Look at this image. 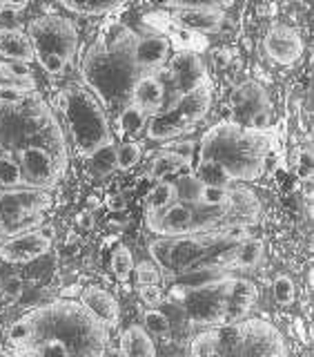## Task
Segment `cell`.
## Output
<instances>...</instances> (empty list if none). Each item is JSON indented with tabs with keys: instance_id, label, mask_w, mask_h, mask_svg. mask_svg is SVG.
<instances>
[{
	"instance_id": "cell-1",
	"label": "cell",
	"mask_w": 314,
	"mask_h": 357,
	"mask_svg": "<svg viewBox=\"0 0 314 357\" xmlns=\"http://www.w3.org/2000/svg\"><path fill=\"white\" fill-rule=\"evenodd\" d=\"M136 38L127 25L111 22L83 56L81 76L105 112H120L129 105L132 89L143 74L134 63Z\"/></svg>"
},
{
	"instance_id": "cell-2",
	"label": "cell",
	"mask_w": 314,
	"mask_h": 357,
	"mask_svg": "<svg viewBox=\"0 0 314 357\" xmlns=\"http://www.w3.org/2000/svg\"><path fill=\"white\" fill-rule=\"evenodd\" d=\"M25 148L47 150L67 170V139L47 100L38 92H0V156L18 159Z\"/></svg>"
},
{
	"instance_id": "cell-3",
	"label": "cell",
	"mask_w": 314,
	"mask_h": 357,
	"mask_svg": "<svg viewBox=\"0 0 314 357\" xmlns=\"http://www.w3.org/2000/svg\"><path fill=\"white\" fill-rule=\"evenodd\" d=\"M248 237V226L228 223V226L203 232L161 237L150 243V255L167 277H185L203 271H228L232 268L237 243Z\"/></svg>"
},
{
	"instance_id": "cell-4",
	"label": "cell",
	"mask_w": 314,
	"mask_h": 357,
	"mask_svg": "<svg viewBox=\"0 0 314 357\" xmlns=\"http://www.w3.org/2000/svg\"><path fill=\"white\" fill-rule=\"evenodd\" d=\"M22 319L29 326V344L61 342L70 357H105L109 333L92 310L74 299H54L29 310Z\"/></svg>"
},
{
	"instance_id": "cell-5",
	"label": "cell",
	"mask_w": 314,
	"mask_h": 357,
	"mask_svg": "<svg viewBox=\"0 0 314 357\" xmlns=\"http://www.w3.org/2000/svg\"><path fill=\"white\" fill-rule=\"evenodd\" d=\"M270 141L263 132L243 128L241 123H217L198 145V161L223 165L232 181H256L267 172Z\"/></svg>"
},
{
	"instance_id": "cell-6",
	"label": "cell",
	"mask_w": 314,
	"mask_h": 357,
	"mask_svg": "<svg viewBox=\"0 0 314 357\" xmlns=\"http://www.w3.org/2000/svg\"><path fill=\"white\" fill-rule=\"evenodd\" d=\"M58 107L72 132L76 152L89 159L100 145L111 143L107 112L83 85H67L58 96Z\"/></svg>"
},
{
	"instance_id": "cell-7",
	"label": "cell",
	"mask_w": 314,
	"mask_h": 357,
	"mask_svg": "<svg viewBox=\"0 0 314 357\" xmlns=\"http://www.w3.org/2000/svg\"><path fill=\"white\" fill-rule=\"evenodd\" d=\"M214 357H288L283 335L270 321L245 317L237 324L212 328Z\"/></svg>"
},
{
	"instance_id": "cell-8",
	"label": "cell",
	"mask_w": 314,
	"mask_h": 357,
	"mask_svg": "<svg viewBox=\"0 0 314 357\" xmlns=\"http://www.w3.org/2000/svg\"><path fill=\"white\" fill-rule=\"evenodd\" d=\"M27 36L40 67L49 74H63L78 47V31L70 18L40 16L27 25Z\"/></svg>"
},
{
	"instance_id": "cell-9",
	"label": "cell",
	"mask_w": 314,
	"mask_h": 357,
	"mask_svg": "<svg viewBox=\"0 0 314 357\" xmlns=\"http://www.w3.org/2000/svg\"><path fill=\"white\" fill-rule=\"evenodd\" d=\"M212 107V83L201 85L187 94L176 96V100L154 114L148 123L145 137L150 141H172L185 132H192L201 121L205 119Z\"/></svg>"
},
{
	"instance_id": "cell-10",
	"label": "cell",
	"mask_w": 314,
	"mask_h": 357,
	"mask_svg": "<svg viewBox=\"0 0 314 357\" xmlns=\"http://www.w3.org/2000/svg\"><path fill=\"white\" fill-rule=\"evenodd\" d=\"M230 279L221 277L212 279L201 286H194L185 295V312L198 326H223L228 317V299H230Z\"/></svg>"
},
{
	"instance_id": "cell-11",
	"label": "cell",
	"mask_w": 314,
	"mask_h": 357,
	"mask_svg": "<svg viewBox=\"0 0 314 357\" xmlns=\"http://www.w3.org/2000/svg\"><path fill=\"white\" fill-rule=\"evenodd\" d=\"M25 183L38 190H49L65 176V172L54 161V156L42 148H25L18 159Z\"/></svg>"
},
{
	"instance_id": "cell-12",
	"label": "cell",
	"mask_w": 314,
	"mask_h": 357,
	"mask_svg": "<svg viewBox=\"0 0 314 357\" xmlns=\"http://www.w3.org/2000/svg\"><path fill=\"white\" fill-rule=\"evenodd\" d=\"M54 234L52 230H31L18 237L7 239L0 245V259L7 264H29L52 250Z\"/></svg>"
},
{
	"instance_id": "cell-13",
	"label": "cell",
	"mask_w": 314,
	"mask_h": 357,
	"mask_svg": "<svg viewBox=\"0 0 314 357\" xmlns=\"http://www.w3.org/2000/svg\"><path fill=\"white\" fill-rule=\"evenodd\" d=\"M167 76H170V81H172L178 96L210 83L207 70H205L203 61H201V56L189 50H183L172 56L170 67H167Z\"/></svg>"
},
{
	"instance_id": "cell-14",
	"label": "cell",
	"mask_w": 314,
	"mask_h": 357,
	"mask_svg": "<svg viewBox=\"0 0 314 357\" xmlns=\"http://www.w3.org/2000/svg\"><path fill=\"white\" fill-rule=\"evenodd\" d=\"M52 206V199L45 190H14L9 188L7 192L0 195V223L14 221L29 212H45Z\"/></svg>"
},
{
	"instance_id": "cell-15",
	"label": "cell",
	"mask_w": 314,
	"mask_h": 357,
	"mask_svg": "<svg viewBox=\"0 0 314 357\" xmlns=\"http://www.w3.org/2000/svg\"><path fill=\"white\" fill-rule=\"evenodd\" d=\"M265 52L278 65H292L304 54V40L292 27L276 25L265 36Z\"/></svg>"
},
{
	"instance_id": "cell-16",
	"label": "cell",
	"mask_w": 314,
	"mask_h": 357,
	"mask_svg": "<svg viewBox=\"0 0 314 357\" xmlns=\"http://www.w3.org/2000/svg\"><path fill=\"white\" fill-rule=\"evenodd\" d=\"M192 223V210L185 204L174 201L161 212H148V228L156 232L159 237H178V234L189 232Z\"/></svg>"
},
{
	"instance_id": "cell-17",
	"label": "cell",
	"mask_w": 314,
	"mask_h": 357,
	"mask_svg": "<svg viewBox=\"0 0 314 357\" xmlns=\"http://www.w3.org/2000/svg\"><path fill=\"white\" fill-rule=\"evenodd\" d=\"M163 100H165V87L161 83V78L154 74H141V78L132 89L129 103L136 105L145 116H154L161 112Z\"/></svg>"
},
{
	"instance_id": "cell-18",
	"label": "cell",
	"mask_w": 314,
	"mask_h": 357,
	"mask_svg": "<svg viewBox=\"0 0 314 357\" xmlns=\"http://www.w3.org/2000/svg\"><path fill=\"white\" fill-rule=\"evenodd\" d=\"M259 293L256 286L248 279L232 277L230 279V299H228V317L226 324H237L250 315V310L254 308Z\"/></svg>"
},
{
	"instance_id": "cell-19",
	"label": "cell",
	"mask_w": 314,
	"mask_h": 357,
	"mask_svg": "<svg viewBox=\"0 0 314 357\" xmlns=\"http://www.w3.org/2000/svg\"><path fill=\"white\" fill-rule=\"evenodd\" d=\"M81 304H85L94 315L105 324L107 328H114L118 319H120V306L116 297L107 293L105 288L100 286H87L81 293Z\"/></svg>"
},
{
	"instance_id": "cell-20",
	"label": "cell",
	"mask_w": 314,
	"mask_h": 357,
	"mask_svg": "<svg viewBox=\"0 0 314 357\" xmlns=\"http://www.w3.org/2000/svg\"><path fill=\"white\" fill-rule=\"evenodd\" d=\"M228 215H226V223H241V226H248V223H254L261 215V204L259 199L254 197V192L245 188H230V197H228Z\"/></svg>"
},
{
	"instance_id": "cell-21",
	"label": "cell",
	"mask_w": 314,
	"mask_h": 357,
	"mask_svg": "<svg viewBox=\"0 0 314 357\" xmlns=\"http://www.w3.org/2000/svg\"><path fill=\"white\" fill-rule=\"evenodd\" d=\"M172 45L165 36H145L136 38L134 43V63L143 72V70H156V67L165 65L167 56H170Z\"/></svg>"
},
{
	"instance_id": "cell-22",
	"label": "cell",
	"mask_w": 314,
	"mask_h": 357,
	"mask_svg": "<svg viewBox=\"0 0 314 357\" xmlns=\"http://www.w3.org/2000/svg\"><path fill=\"white\" fill-rule=\"evenodd\" d=\"M172 20L176 25H181L189 31H217L223 20H226V14L223 9H212V7H203V9H174Z\"/></svg>"
},
{
	"instance_id": "cell-23",
	"label": "cell",
	"mask_w": 314,
	"mask_h": 357,
	"mask_svg": "<svg viewBox=\"0 0 314 357\" xmlns=\"http://www.w3.org/2000/svg\"><path fill=\"white\" fill-rule=\"evenodd\" d=\"M234 112H237L239 119H248L259 109H270V98H267L265 87L259 85L256 81H245L243 85H239V89L234 92L232 98Z\"/></svg>"
},
{
	"instance_id": "cell-24",
	"label": "cell",
	"mask_w": 314,
	"mask_h": 357,
	"mask_svg": "<svg viewBox=\"0 0 314 357\" xmlns=\"http://www.w3.org/2000/svg\"><path fill=\"white\" fill-rule=\"evenodd\" d=\"M0 59L20 61V63L36 61V54H33V45H31L27 33L16 29V27L0 29Z\"/></svg>"
},
{
	"instance_id": "cell-25",
	"label": "cell",
	"mask_w": 314,
	"mask_h": 357,
	"mask_svg": "<svg viewBox=\"0 0 314 357\" xmlns=\"http://www.w3.org/2000/svg\"><path fill=\"white\" fill-rule=\"evenodd\" d=\"M120 355L123 357H156L154 340L143 326L132 324V326L120 335Z\"/></svg>"
},
{
	"instance_id": "cell-26",
	"label": "cell",
	"mask_w": 314,
	"mask_h": 357,
	"mask_svg": "<svg viewBox=\"0 0 314 357\" xmlns=\"http://www.w3.org/2000/svg\"><path fill=\"white\" fill-rule=\"evenodd\" d=\"M58 3L78 16H105L120 7L118 0H58Z\"/></svg>"
},
{
	"instance_id": "cell-27",
	"label": "cell",
	"mask_w": 314,
	"mask_h": 357,
	"mask_svg": "<svg viewBox=\"0 0 314 357\" xmlns=\"http://www.w3.org/2000/svg\"><path fill=\"white\" fill-rule=\"evenodd\" d=\"M185 165H187V159H183L181 154H176L172 150H163V152H159V154L154 156L152 167H150V178L161 181V178L172 176L178 170H183Z\"/></svg>"
},
{
	"instance_id": "cell-28",
	"label": "cell",
	"mask_w": 314,
	"mask_h": 357,
	"mask_svg": "<svg viewBox=\"0 0 314 357\" xmlns=\"http://www.w3.org/2000/svg\"><path fill=\"white\" fill-rule=\"evenodd\" d=\"M194 178L201 185H217V188H232V176L223 165L214 161H198Z\"/></svg>"
},
{
	"instance_id": "cell-29",
	"label": "cell",
	"mask_w": 314,
	"mask_h": 357,
	"mask_svg": "<svg viewBox=\"0 0 314 357\" xmlns=\"http://www.w3.org/2000/svg\"><path fill=\"white\" fill-rule=\"evenodd\" d=\"M0 92H36V78L18 76L9 63H0Z\"/></svg>"
},
{
	"instance_id": "cell-30",
	"label": "cell",
	"mask_w": 314,
	"mask_h": 357,
	"mask_svg": "<svg viewBox=\"0 0 314 357\" xmlns=\"http://www.w3.org/2000/svg\"><path fill=\"white\" fill-rule=\"evenodd\" d=\"M45 221L42 212H29V215H22L14 221H7V223H0V237H18V234H25L31 230H38Z\"/></svg>"
},
{
	"instance_id": "cell-31",
	"label": "cell",
	"mask_w": 314,
	"mask_h": 357,
	"mask_svg": "<svg viewBox=\"0 0 314 357\" xmlns=\"http://www.w3.org/2000/svg\"><path fill=\"white\" fill-rule=\"evenodd\" d=\"M263 257V243L259 239H245L237 243V252H234L232 268H252L261 261Z\"/></svg>"
},
{
	"instance_id": "cell-32",
	"label": "cell",
	"mask_w": 314,
	"mask_h": 357,
	"mask_svg": "<svg viewBox=\"0 0 314 357\" xmlns=\"http://www.w3.org/2000/svg\"><path fill=\"white\" fill-rule=\"evenodd\" d=\"M148 123V116L143 114V112L136 107V105H125L116 116V130L123 137H127V134H136L143 130V126Z\"/></svg>"
},
{
	"instance_id": "cell-33",
	"label": "cell",
	"mask_w": 314,
	"mask_h": 357,
	"mask_svg": "<svg viewBox=\"0 0 314 357\" xmlns=\"http://www.w3.org/2000/svg\"><path fill=\"white\" fill-rule=\"evenodd\" d=\"M178 188L170 181H161L152 192L148 195V212H161L167 206H172L176 201Z\"/></svg>"
},
{
	"instance_id": "cell-34",
	"label": "cell",
	"mask_w": 314,
	"mask_h": 357,
	"mask_svg": "<svg viewBox=\"0 0 314 357\" xmlns=\"http://www.w3.org/2000/svg\"><path fill=\"white\" fill-rule=\"evenodd\" d=\"M89 163L98 172V174H107L116 167V145L114 141L100 145V148L89 156Z\"/></svg>"
},
{
	"instance_id": "cell-35",
	"label": "cell",
	"mask_w": 314,
	"mask_h": 357,
	"mask_svg": "<svg viewBox=\"0 0 314 357\" xmlns=\"http://www.w3.org/2000/svg\"><path fill=\"white\" fill-rule=\"evenodd\" d=\"M111 273L118 279V282H125V279L132 275L134 271V259H132V252L125 248V245H118V248L111 252Z\"/></svg>"
},
{
	"instance_id": "cell-36",
	"label": "cell",
	"mask_w": 314,
	"mask_h": 357,
	"mask_svg": "<svg viewBox=\"0 0 314 357\" xmlns=\"http://www.w3.org/2000/svg\"><path fill=\"white\" fill-rule=\"evenodd\" d=\"M20 183H25L20 163L16 159H9V156H0V185L18 188Z\"/></svg>"
},
{
	"instance_id": "cell-37",
	"label": "cell",
	"mask_w": 314,
	"mask_h": 357,
	"mask_svg": "<svg viewBox=\"0 0 314 357\" xmlns=\"http://www.w3.org/2000/svg\"><path fill=\"white\" fill-rule=\"evenodd\" d=\"M143 328L148 331L150 335H159V337H167L170 335V317L165 312L150 308L143 315Z\"/></svg>"
},
{
	"instance_id": "cell-38",
	"label": "cell",
	"mask_w": 314,
	"mask_h": 357,
	"mask_svg": "<svg viewBox=\"0 0 314 357\" xmlns=\"http://www.w3.org/2000/svg\"><path fill=\"white\" fill-rule=\"evenodd\" d=\"M143 156V148L134 141H125L116 148V167L118 170H129L134 167Z\"/></svg>"
},
{
	"instance_id": "cell-39",
	"label": "cell",
	"mask_w": 314,
	"mask_h": 357,
	"mask_svg": "<svg viewBox=\"0 0 314 357\" xmlns=\"http://www.w3.org/2000/svg\"><path fill=\"white\" fill-rule=\"evenodd\" d=\"M272 293H274V301L278 306H290L297 297L295 282L288 275H278L272 284Z\"/></svg>"
},
{
	"instance_id": "cell-40",
	"label": "cell",
	"mask_w": 314,
	"mask_h": 357,
	"mask_svg": "<svg viewBox=\"0 0 314 357\" xmlns=\"http://www.w3.org/2000/svg\"><path fill=\"white\" fill-rule=\"evenodd\" d=\"M228 197H230V188H217V185H201L196 195L201 206H226Z\"/></svg>"
},
{
	"instance_id": "cell-41",
	"label": "cell",
	"mask_w": 314,
	"mask_h": 357,
	"mask_svg": "<svg viewBox=\"0 0 314 357\" xmlns=\"http://www.w3.org/2000/svg\"><path fill=\"white\" fill-rule=\"evenodd\" d=\"M232 3H234V0H172L170 9H203V7L226 9Z\"/></svg>"
},
{
	"instance_id": "cell-42",
	"label": "cell",
	"mask_w": 314,
	"mask_h": 357,
	"mask_svg": "<svg viewBox=\"0 0 314 357\" xmlns=\"http://www.w3.org/2000/svg\"><path fill=\"white\" fill-rule=\"evenodd\" d=\"M7 337H9L11 344H14V349H18V346H27L29 344V326H27V321L20 317L18 321L11 324L9 331H7Z\"/></svg>"
},
{
	"instance_id": "cell-43",
	"label": "cell",
	"mask_w": 314,
	"mask_h": 357,
	"mask_svg": "<svg viewBox=\"0 0 314 357\" xmlns=\"http://www.w3.org/2000/svg\"><path fill=\"white\" fill-rule=\"evenodd\" d=\"M136 282L141 286L159 284L161 282V273L156 271V266H152V264H141V266H136Z\"/></svg>"
},
{
	"instance_id": "cell-44",
	"label": "cell",
	"mask_w": 314,
	"mask_h": 357,
	"mask_svg": "<svg viewBox=\"0 0 314 357\" xmlns=\"http://www.w3.org/2000/svg\"><path fill=\"white\" fill-rule=\"evenodd\" d=\"M33 351H36L38 357H70V353H67L61 342H42L33 346Z\"/></svg>"
},
{
	"instance_id": "cell-45",
	"label": "cell",
	"mask_w": 314,
	"mask_h": 357,
	"mask_svg": "<svg viewBox=\"0 0 314 357\" xmlns=\"http://www.w3.org/2000/svg\"><path fill=\"white\" fill-rule=\"evenodd\" d=\"M141 299H143V304L156 308L159 304H163V290L156 286V284H152V286H141Z\"/></svg>"
},
{
	"instance_id": "cell-46",
	"label": "cell",
	"mask_w": 314,
	"mask_h": 357,
	"mask_svg": "<svg viewBox=\"0 0 314 357\" xmlns=\"http://www.w3.org/2000/svg\"><path fill=\"white\" fill-rule=\"evenodd\" d=\"M270 121H272V114H270V109H259V112H254V114L250 116L248 126H250V130L263 132V130H267V128H270Z\"/></svg>"
},
{
	"instance_id": "cell-47",
	"label": "cell",
	"mask_w": 314,
	"mask_h": 357,
	"mask_svg": "<svg viewBox=\"0 0 314 357\" xmlns=\"http://www.w3.org/2000/svg\"><path fill=\"white\" fill-rule=\"evenodd\" d=\"M167 150H172L176 154H181L183 159H192V154H194V143L192 141H183V143H170L167 145Z\"/></svg>"
},
{
	"instance_id": "cell-48",
	"label": "cell",
	"mask_w": 314,
	"mask_h": 357,
	"mask_svg": "<svg viewBox=\"0 0 314 357\" xmlns=\"http://www.w3.org/2000/svg\"><path fill=\"white\" fill-rule=\"evenodd\" d=\"M29 5V0H7V11H20V9H25Z\"/></svg>"
},
{
	"instance_id": "cell-49",
	"label": "cell",
	"mask_w": 314,
	"mask_h": 357,
	"mask_svg": "<svg viewBox=\"0 0 314 357\" xmlns=\"http://www.w3.org/2000/svg\"><path fill=\"white\" fill-rule=\"evenodd\" d=\"M20 286H22V284L18 282V279H9L5 290H7V293H9L11 297H18V295H20Z\"/></svg>"
},
{
	"instance_id": "cell-50",
	"label": "cell",
	"mask_w": 314,
	"mask_h": 357,
	"mask_svg": "<svg viewBox=\"0 0 314 357\" xmlns=\"http://www.w3.org/2000/svg\"><path fill=\"white\" fill-rule=\"evenodd\" d=\"M14 357H38V355L31 346H18V349L14 351Z\"/></svg>"
},
{
	"instance_id": "cell-51",
	"label": "cell",
	"mask_w": 314,
	"mask_h": 357,
	"mask_svg": "<svg viewBox=\"0 0 314 357\" xmlns=\"http://www.w3.org/2000/svg\"><path fill=\"white\" fill-rule=\"evenodd\" d=\"M81 223H83V226H92V223H94L92 212H83V215H81Z\"/></svg>"
},
{
	"instance_id": "cell-52",
	"label": "cell",
	"mask_w": 314,
	"mask_h": 357,
	"mask_svg": "<svg viewBox=\"0 0 314 357\" xmlns=\"http://www.w3.org/2000/svg\"><path fill=\"white\" fill-rule=\"evenodd\" d=\"M152 3L161 5V7H170V3H172V0H152Z\"/></svg>"
},
{
	"instance_id": "cell-53",
	"label": "cell",
	"mask_w": 314,
	"mask_h": 357,
	"mask_svg": "<svg viewBox=\"0 0 314 357\" xmlns=\"http://www.w3.org/2000/svg\"><path fill=\"white\" fill-rule=\"evenodd\" d=\"M123 206V201L120 199H114V201H111V208H120Z\"/></svg>"
},
{
	"instance_id": "cell-54",
	"label": "cell",
	"mask_w": 314,
	"mask_h": 357,
	"mask_svg": "<svg viewBox=\"0 0 314 357\" xmlns=\"http://www.w3.org/2000/svg\"><path fill=\"white\" fill-rule=\"evenodd\" d=\"M105 357H123V355H120V351L118 353L114 351V353H105Z\"/></svg>"
},
{
	"instance_id": "cell-55",
	"label": "cell",
	"mask_w": 314,
	"mask_h": 357,
	"mask_svg": "<svg viewBox=\"0 0 314 357\" xmlns=\"http://www.w3.org/2000/svg\"><path fill=\"white\" fill-rule=\"evenodd\" d=\"M118 3H120V5H125V3H129V0H118Z\"/></svg>"
},
{
	"instance_id": "cell-56",
	"label": "cell",
	"mask_w": 314,
	"mask_h": 357,
	"mask_svg": "<svg viewBox=\"0 0 314 357\" xmlns=\"http://www.w3.org/2000/svg\"><path fill=\"white\" fill-rule=\"evenodd\" d=\"M0 357H9V355H5V353H0Z\"/></svg>"
}]
</instances>
